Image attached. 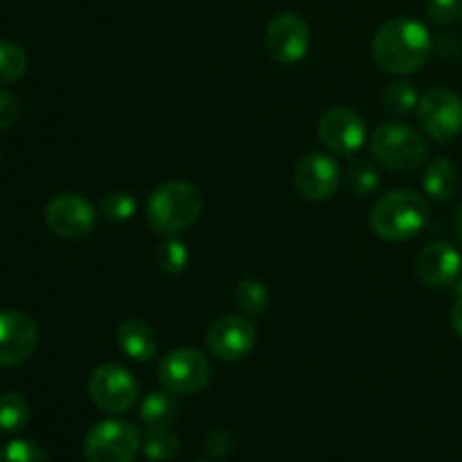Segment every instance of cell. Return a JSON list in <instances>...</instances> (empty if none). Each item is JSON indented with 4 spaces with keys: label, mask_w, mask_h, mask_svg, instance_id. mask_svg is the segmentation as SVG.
I'll return each mask as SVG.
<instances>
[{
    "label": "cell",
    "mask_w": 462,
    "mask_h": 462,
    "mask_svg": "<svg viewBox=\"0 0 462 462\" xmlns=\"http://www.w3.org/2000/svg\"><path fill=\"white\" fill-rule=\"evenodd\" d=\"M433 41L427 27L413 18H391L373 39V59L383 72L411 75L431 57Z\"/></svg>",
    "instance_id": "cell-1"
},
{
    "label": "cell",
    "mask_w": 462,
    "mask_h": 462,
    "mask_svg": "<svg viewBox=\"0 0 462 462\" xmlns=\"http://www.w3.org/2000/svg\"><path fill=\"white\" fill-rule=\"evenodd\" d=\"M429 210L427 199L413 189H393L377 199L370 212V228L386 242H406L427 228Z\"/></svg>",
    "instance_id": "cell-2"
},
{
    "label": "cell",
    "mask_w": 462,
    "mask_h": 462,
    "mask_svg": "<svg viewBox=\"0 0 462 462\" xmlns=\"http://www.w3.org/2000/svg\"><path fill=\"white\" fill-rule=\"evenodd\" d=\"M203 210V199L197 185L185 180L162 183L149 194L147 219L156 233L179 235L197 224Z\"/></svg>",
    "instance_id": "cell-3"
},
{
    "label": "cell",
    "mask_w": 462,
    "mask_h": 462,
    "mask_svg": "<svg viewBox=\"0 0 462 462\" xmlns=\"http://www.w3.org/2000/svg\"><path fill=\"white\" fill-rule=\"evenodd\" d=\"M370 153L382 167L393 171H413L427 161L424 135L404 122H383L370 138Z\"/></svg>",
    "instance_id": "cell-4"
},
{
    "label": "cell",
    "mask_w": 462,
    "mask_h": 462,
    "mask_svg": "<svg viewBox=\"0 0 462 462\" xmlns=\"http://www.w3.org/2000/svg\"><path fill=\"white\" fill-rule=\"evenodd\" d=\"M143 449L138 427L125 420L97 422L84 440L86 462H134Z\"/></svg>",
    "instance_id": "cell-5"
},
{
    "label": "cell",
    "mask_w": 462,
    "mask_h": 462,
    "mask_svg": "<svg viewBox=\"0 0 462 462\" xmlns=\"http://www.w3.org/2000/svg\"><path fill=\"white\" fill-rule=\"evenodd\" d=\"M158 382L174 395H197L212 382V364L192 347L170 350L158 364Z\"/></svg>",
    "instance_id": "cell-6"
},
{
    "label": "cell",
    "mask_w": 462,
    "mask_h": 462,
    "mask_svg": "<svg viewBox=\"0 0 462 462\" xmlns=\"http://www.w3.org/2000/svg\"><path fill=\"white\" fill-rule=\"evenodd\" d=\"M88 395L102 413L122 415L138 404L140 388L129 370L116 364H104L90 374Z\"/></svg>",
    "instance_id": "cell-7"
},
{
    "label": "cell",
    "mask_w": 462,
    "mask_h": 462,
    "mask_svg": "<svg viewBox=\"0 0 462 462\" xmlns=\"http://www.w3.org/2000/svg\"><path fill=\"white\" fill-rule=\"evenodd\" d=\"M418 122L424 134L447 144L462 131V97L449 88H433L420 99Z\"/></svg>",
    "instance_id": "cell-8"
},
{
    "label": "cell",
    "mask_w": 462,
    "mask_h": 462,
    "mask_svg": "<svg viewBox=\"0 0 462 462\" xmlns=\"http://www.w3.org/2000/svg\"><path fill=\"white\" fill-rule=\"evenodd\" d=\"M264 48L280 66H293L310 52V25L296 12H282L269 23Z\"/></svg>",
    "instance_id": "cell-9"
},
{
    "label": "cell",
    "mask_w": 462,
    "mask_h": 462,
    "mask_svg": "<svg viewBox=\"0 0 462 462\" xmlns=\"http://www.w3.org/2000/svg\"><path fill=\"white\" fill-rule=\"evenodd\" d=\"M255 325L244 316L224 314L212 320L206 332L208 350L219 361L233 364V361L246 359L255 347Z\"/></svg>",
    "instance_id": "cell-10"
},
{
    "label": "cell",
    "mask_w": 462,
    "mask_h": 462,
    "mask_svg": "<svg viewBox=\"0 0 462 462\" xmlns=\"http://www.w3.org/2000/svg\"><path fill=\"white\" fill-rule=\"evenodd\" d=\"M45 224L63 239H84L95 230L97 212L81 194H57L45 208Z\"/></svg>",
    "instance_id": "cell-11"
},
{
    "label": "cell",
    "mask_w": 462,
    "mask_h": 462,
    "mask_svg": "<svg viewBox=\"0 0 462 462\" xmlns=\"http://www.w3.org/2000/svg\"><path fill=\"white\" fill-rule=\"evenodd\" d=\"M293 183L298 194L307 201H329L341 185V167L329 153L311 152L298 161Z\"/></svg>",
    "instance_id": "cell-12"
},
{
    "label": "cell",
    "mask_w": 462,
    "mask_h": 462,
    "mask_svg": "<svg viewBox=\"0 0 462 462\" xmlns=\"http://www.w3.org/2000/svg\"><path fill=\"white\" fill-rule=\"evenodd\" d=\"M319 135L332 153L355 158L365 144V122L352 108L334 106L320 116Z\"/></svg>",
    "instance_id": "cell-13"
},
{
    "label": "cell",
    "mask_w": 462,
    "mask_h": 462,
    "mask_svg": "<svg viewBox=\"0 0 462 462\" xmlns=\"http://www.w3.org/2000/svg\"><path fill=\"white\" fill-rule=\"evenodd\" d=\"M39 346V325L25 311H0V365H21Z\"/></svg>",
    "instance_id": "cell-14"
},
{
    "label": "cell",
    "mask_w": 462,
    "mask_h": 462,
    "mask_svg": "<svg viewBox=\"0 0 462 462\" xmlns=\"http://www.w3.org/2000/svg\"><path fill=\"white\" fill-rule=\"evenodd\" d=\"M415 271L427 287L447 289L462 273V257L449 242H433L422 248Z\"/></svg>",
    "instance_id": "cell-15"
},
{
    "label": "cell",
    "mask_w": 462,
    "mask_h": 462,
    "mask_svg": "<svg viewBox=\"0 0 462 462\" xmlns=\"http://www.w3.org/2000/svg\"><path fill=\"white\" fill-rule=\"evenodd\" d=\"M117 347L122 355L129 356L131 361H152L158 352V341L153 329L140 319H126L117 325Z\"/></svg>",
    "instance_id": "cell-16"
},
{
    "label": "cell",
    "mask_w": 462,
    "mask_h": 462,
    "mask_svg": "<svg viewBox=\"0 0 462 462\" xmlns=\"http://www.w3.org/2000/svg\"><path fill=\"white\" fill-rule=\"evenodd\" d=\"M424 192L427 197H431L433 201H449L454 199V194L460 188V171L456 167V162H451L449 158H436L431 165L424 171Z\"/></svg>",
    "instance_id": "cell-17"
},
{
    "label": "cell",
    "mask_w": 462,
    "mask_h": 462,
    "mask_svg": "<svg viewBox=\"0 0 462 462\" xmlns=\"http://www.w3.org/2000/svg\"><path fill=\"white\" fill-rule=\"evenodd\" d=\"M140 422L149 429H170L179 420V402L170 391H152L140 404Z\"/></svg>",
    "instance_id": "cell-18"
},
{
    "label": "cell",
    "mask_w": 462,
    "mask_h": 462,
    "mask_svg": "<svg viewBox=\"0 0 462 462\" xmlns=\"http://www.w3.org/2000/svg\"><path fill=\"white\" fill-rule=\"evenodd\" d=\"M30 422V402L21 393L0 395V433H18Z\"/></svg>",
    "instance_id": "cell-19"
},
{
    "label": "cell",
    "mask_w": 462,
    "mask_h": 462,
    "mask_svg": "<svg viewBox=\"0 0 462 462\" xmlns=\"http://www.w3.org/2000/svg\"><path fill=\"white\" fill-rule=\"evenodd\" d=\"M235 302L239 310L248 316L264 314L266 305H269V291H266L264 282L255 278H244L242 282L235 287Z\"/></svg>",
    "instance_id": "cell-20"
},
{
    "label": "cell",
    "mask_w": 462,
    "mask_h": 462,
    "mask_svg": "<svg viewBox=\"0 0 462 462\" xmlns=\"http://www.w3.org/2000/svg\"><path fill=\"white\" fill-rule=\"evenodd\" d=\"M180 442L170 429H149L147 436L143 438V451L147 460L167 462L179 456Z\"/></svg>",
    "instance_id": "cell-21"
},
{
    "label": "cell",
    "mask_w": 462,
    "mask_h": 462,
    "mask_svg": "<svg viewBox=\"0 0 462 462\" xmlns=\"http://www.w3.org/2000/svg\"><path fill=\"white\" fill-rule=\"evenodd\" d=\"M382 104L393 116H409L411 111H418V90L409 81H395V84L386 86L382 95Z\"/></svg>",
    "instance_id": "cell-22"
},
{
    "label": "cell",
    "mask_w": 462,
    "mask_h": 462,
    "mask_svg": "<svg viewBox=\"0 0 462 462\" xmlns=\"http://www.w3.org/2000/svg\"><path fill=\"white\" fill-rule=\"evenodd\" d=\"M27 70V54L14 41H0V86L14 84Z\"/></svg>",
    "instance_id": "cell-23"
},
{
    "label": "cell",
    "mask_w": 462,
    "mask_h": 462,
    "mask_svg": "<svg viewBox=\"0 0 462 462\" xmlns=\"http://www.w3.org/2000/svg\"><path fill=\"white\" fill-rule=\"evenodd\" d=\"M347 188L355 197H370L374 194V189L379 188V171L365 158H355L350 162V170H347Z\"/></svg>",
    "instance_id": "cell-24"
},
{
    "label": "cell",
    "mask_w": 462,
    "mask_h": 462,
    "mask_svg": "<svg viewBox=\"0 0 462 462\" xmlns=\"http://www.w3.org/2000/svg\"><path fill=\"white\" fill-rule=\"evenodd\" d=\"M188 262H189L188 246H185L180 239H176L174 235H170V237H167L165 242L158 246L156 264L162 273H167V275L183 273L185 266H188Z\"/></svg>",
    "instance_id": "cell-25"
},
{
    "label": "cell",
    "mask_w": 462,
    "mask_h": 462,
    "mask_svg": "<svg viewBox=\"0 0 462 462\" xmlns=\"http://www.w3.org/2000/svg\"><path fill=\"white\" fill-rule=\"evenodd\" d=\"M135 210H138V203H135L134 194L125 192V189H113L99 201V212L104 215V219L113 221V224L129 221L135 215Z\"/></svg>",
    "instance_id": "cell-26"
},
{
    "label": "cell",
    "mask_w": 462,
    "mask_h": 462,
    "mask_svg": "<svg viewBox=\"0 0 462 462\" xmlns=\"http://www.w3.org/2000/svg\"><path fill=\"white\" fill-rule=\"evenodd\" d=\"M0 462H50V456L36 442L12 440L0 447Z\"/></svg>",
    "instance_id": "cell-27"
},
{
    "label": "cell",
    "mask_w": 462,
    "mask_h": 462,
    "mask_svg": "<svg viewBox=\"0 0 462 462\" xmlns=\"http://www.w3.org/2000/svg\"><path fill=\"white\" fill-rule=\"evenodd\" d=\"M429 21L440 27H451L462 21V0H427Z\"/></svg>",
    "instance_id": "cell-28"
},
{
    "label": "cell",
    "mask_w": 462,
    "mask_h": 462,
    "mask_svg": "<svg viewBox=\"0 0 462 462\" xmlns=\"http://www.w3.org/2000/svg\"><path fill=\"white\" fill-rule=\"evenodd\" d=\"M18 116H21V104H18L16 95H12L9 90H0V131L12 129Z\"/></svg>",
    "instance_id": "cell-29"
},
{
    "label": "cell",
    "mask_w": 462,
    "mask_h": 462,
    "mask_svg": "<svg viewBox=\"0 0 462 462\" xmlns=\"http://www.w3.org/2000/svg\"><path fill=\"white\" fill-rule=\"evenodd\" d=\"M233 451V438L226 431H212L210 436L206 438V454L210 456L212 460L226 458V456Z\"/></svg>",
    "instance_id": "cell-30"
},
{
    "label": "cell",
    "mask_w": 462,
    "mask_h": 462,
    "mask_svg": "<svg viewBox=\"0 0 462 462\" xmlns=\"http://www.w3.org/2000/svg\"><path fill=\"white\" fill-rule=\"evenodd\" d=\"M451 325H454L456 334L462 338V296H458V302L451 310Z\"/></svg>",
    "instance_id": "cell-31"
},
{
    "label": "cell",
    "mask_w": 462,
    "mask_h": 462,
    "mask_svg": "<svg viewBox=\"0 0 462 462\" xmlns=\"http://www.w3.org/2000/svg\"><path fill=\"white\" fill-rule=\"evenodd\" d=\"M454 228H456V237H458V242H460V246H462V203H460L458 212H456Z\"/></svg>",
    "instance_id": "cell-32"
},
{
    "label": "cell",
    "mask_w": 462,
    "mask_h": 462,
    "mask_svg": "<svg viewBox=\"0 0 462 462\" xmlns=\"http://www.w3.org/2000/svg\"><path fill=\"white\" fill-rule=\"evenodd\" d=\"M456 293L462 296V275H458V287H456Z\"/></svg>",
    "instance_id": "cell-33"
},
{
    "label": "cell",
    "mask_w": 462,
    "mask_h": 462,
    "mask_svg": "<svg viewBox=\"0 0 462 462\" xmlns=\"http://www.w3.org/2000/svg\"><path fill=\"white\" fill-rule=\"evenodd\" d=\"M206 462H210V460H206Z\"/></svg>",
    "instance_id": "cell-34"
}]
</instances>
